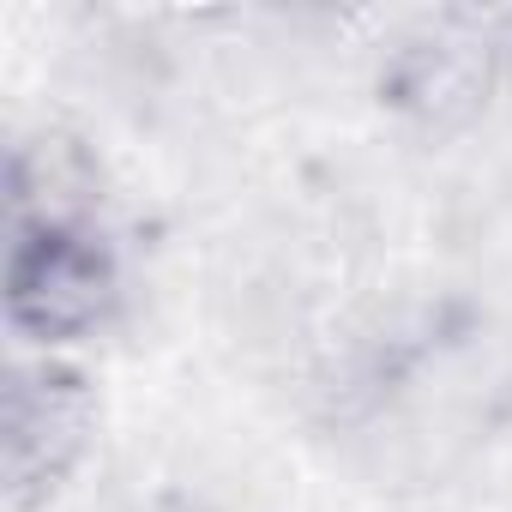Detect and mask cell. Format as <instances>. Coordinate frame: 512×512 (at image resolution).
I'll use <instances>...</instances> for the list:
<instances>
[{"label": "cell", "mask_w": 512, "mask_h": 512, "mask_svg": "<svg viewBox=\"0 0 512 512\" xmlns=\"http://www.w3.org/2000/svg\"><path fill=\"white\" fill-rule=\"evenodd\" d=\"M115 253L85 217L61 223H19L7 247V272H0V302H7V326L25 344H73L103 326L115 308Z\"/></svg>", "instance_id": "1"}, {"label": "cell", "mask_w": 512, "mask_h": 512, "mask_svg": "<svg viewBox=\"0 0 512 512\" xmlns=\"http://www.w3.org/2000/svg\"><path fill=\"white\" fill-rule=\"evenodd\" d=\"M97 428V398L79 368L31 362L7 374L0 398V476H7V506L37 512L61 494V482L79 470Z\"/></svg>", "instance_id": "2"}, {"label": "cell", "mask_w": 512, "mask_h": 512, "mask_svg": "<svg viewBox=\"0 0 512 512\" xmlns=\"http://www.w3.org/2000/svg\"><path fill=\"white\" fill-rule=\"evenodd\" d=\"M488 85H494V49L470 43V37L410 43L386 73V97L398 109H410L416 121H434V127H452V121L476 115Z\"/></svg>", "instance_id": "3"}]
</instances>
